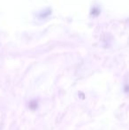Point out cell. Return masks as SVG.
<instances>
[{
  "mask_svg": "<svg viewBox=\"0 0 129 130\" xmlns=\"http://www.w3.org/2000/svg\"><path fill=\"white\" fill-rule=\"evenodd\" d=\"M28 107H29L30 110H32V111H34V110L37 109L38 107V103L36 100H31V101L29 102V104H28Z\"/></svg>",
  "mask_w": 129,
  "mask_h": 130,
  "instance_id": "cell-1",
  "label": "cell"
},
{
  "mask_svg": "<svg viewBox=\"0 0 129 130\" xmlns=\"http://www.w3.org/2000/svg\"><path fill=\"white\" fill-rule=\"evenodd\" d=\"M124 91L125 93H126V94H128L129 93V85H126L124 88Z\"/></svg>",
  "mask_w": 129,
  "mask_h": 130,
  "instance_id": "cell-2",
  "label": "cell"
},
{
  "mask_svg": "<svg viewBox=\"0 0 129 130\" xmlns=\"http://www.w3.org/2000/svg\"><path fill=\"white\" fill-rule=\"evenodd\" d=\"M78 94H79V96H81V99H85V96H84V94H83L82 92H81V91H80Z\"/></svg>",
  "mask_w": 129,
  "mask_h": 130,
  "instance_id": "cell-3",
  "label": "cell"
}]
</instances>
